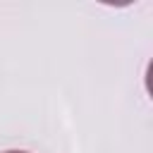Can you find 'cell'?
I'll use <instances>...</instances> for the list:
<instances>
[{
  "instance_id": "1",
  "label": "cell",
  "mask_w": 153,
  "mask_h": 153,
  "mask_svg": "<svg viewBox=\"0 0 153 153\" xmlns=\"http://www.w3.org/2000/svg\"><path fill=\"white\" fill-rule=\"evenodd\" d=\"M7 153H26V151H7Z\"/></svg>"
}]
</instances>
